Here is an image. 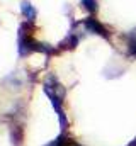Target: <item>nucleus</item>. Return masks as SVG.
I'll list each match as a JSON object with an SVG mask.
<instances>
[{
	"label": "nucleus",
	"mask_w": 136,
	"mask_h": 146,
	"mask_svg": "<svg viewBox=\"0 0 136 146\" xmlns=\"http://www.w3.org/2000/svg\"><path fill=\"white\" fill-rule=\"evenodd\" d=\"M21 14H22V17L27 22H34L36 17H37V10L34 9V5L29 0H22L21 2Z\"/></svg>",
	"instance_id": "f257e3e1"
},
{
	"label": "nucleus",
	"mask_w": 136,
	"mask_h": 146,
	"mask_svg": "<svg viewBox=\"0 0 136 146\" xmlns=\"http://www.w3.org/2000/svg\"><path fill=\"white\" fill-rule=\"evenodd\" d=\"M80 7H82L83 10L94 14V12H97L99 3H97V0H80Z\"/></svg>",
	"instance_id": "f03ea898"
}]
</instances>
